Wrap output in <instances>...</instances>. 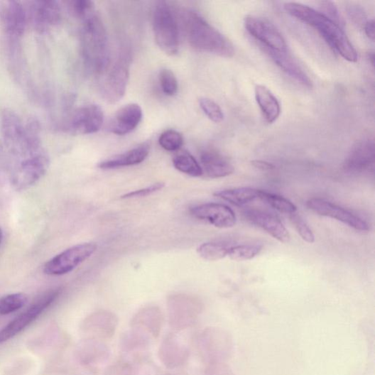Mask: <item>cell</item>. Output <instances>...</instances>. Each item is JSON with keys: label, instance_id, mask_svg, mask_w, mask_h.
Instances as JSON below:
<instances>
[{"label": "cell", "instance_id": "1", "mask_svg": "<svg viewBox=\"0 0 375 375\" xmlns=\"http://www.w3.org/2000/svg\"><path fill=\"white\" fill-rule=\"evenodd\" d=\"M286 11L293 17L314 28L344 60L356 62L358 53L342 28L330 18L314 9L296 3H288Z\"/></svg>", "mask_w": 375, "mask_h": 375}, {"label": "cell", "instance_id": "2", "mask_svg": "<svg viewBox=\"0 0 375 375\" xmlns=\"http://www.w3.org/2000/svg\"><path fill=\"white\" fill-rule=\"evenodd\" d=\"M182 18L185 37L193 49L224 58L234 55V45L230 40L197 12L186 11Z\"/></svg>", "mask_w": 375, "mask_h": 375}, {"label": "cell", "instance_id": "3", "mask_svg": "<svg viewBox=\"0 0 375 375\" xmlns=\"http://www.w3.org/2000/svg\"><path fill=\"white\" fill-rule=\"evenodd\" d=\"M82 53L87 67L94 75L107 72L109 49L107 33L101 17L93 11L83 18Z\"/></svg>", "mask_w": 375, "mask_h": 375}, {"label": "cell", "instance_id": "4", "mask_svg": "<svg viewBox=\"0 0 375 375\" xmlns=\"http://www.w3.org/2000/svg\"><path fill=\"white\" fill-rule=\"evenodd\" d=\"M153 29L159 48L169 55H176L179 50L178 21L167 2L156 4L153 16Z\"/></svg>", "mask_w": 375, "mask_h": 375}, {"label": "cell", "instance_id": "5", "mask_svg": "<svg viewBox=\"0 0 375 375\" xmlns=\"http://www.w3.org/2000/svg\"><path fill=\"white\" fill-rule=\"evenodd\" d=\"M97 249V245L85 243L70 247L56 255L44 266L43 272L49 276H62L74 271Z\"/></svg>", "mask_w": 375, "mask_h": 375}, {"label": "cell", "instance_id": "6", "mask_svg": "<svg viewBox=\"0 0 375 375\" xmlns=\"http://www.w3.org/2000/svg\"><path fill=\"white\" fill-rule=\"evenodd\" d=\"M60 292V289H55L45 293L34 302L30 308L6 325L2 331H0V344L6 342L25 330L47 308L51 306L59 297Z\"/></svg>", "mask_w": 375, "mask_h": 375}, {"label": "cell", "instance_id": "7", "mask_svg": "<svg viewBox=\"0 0 375 375\" xmlns=\"http://www.w3.org/2000/svg\"><path fill=\"white\" fill-rule=\"evenodd\" d=\"M244 25L248 33L259 41L265 50L287 53L288 45L284 37L268 19L249 15L245 18Z\"/></svg>", "mask_w": 375, "mask_h": 375}, {"label": "cell", "instance_id": "8", "mask_svg": "<svg viewBox=\"0 0 375 375\" xmlns=\"http://www.w3.org/2000/svg\"><path fill=\"white\" fill-rule=\"evenodd\" d=\"M129 58L124 56L107 70L103 80L102 94L109 104L119 102L124 96L129 80Z\"/></svg>", "mask_w": 375, "mask_h": 375}, {"label": "cell", "instance_id": "9", "mask_svg": "<svg viewBox=\"0 0 375 375\" xmlns=\"http://www.w3.org/2000/svg\"><path fill=\"white\" fill-rule=\"evenodd\" d=\"M50 161L43 155H37L23 161L12 178L17 190H25L40 180L48 170Z\"/></svg>", "mask_w": 375, "mask_h": 375}, {"label": "cell", "instance_id": "10", "mask_svg": "<svg viewBox=\"0 0 375 375\" xmlns=\"http://www.w3.org/2000/svg\"><path fill=\"white\" fill-rule=\"evenodd\" d=\"M307 205L309 209L320 216L337 219L357 230L367 231L369 229L368 224L362 219L330 202L313 198L307 202Z\"/></svg>", "mask_w": 375, "mask_h": 375}, {"label": "cell", "instance_id": "11", "mask_svg": "<svg viewBox=\"0 0 375 375\" xmlns=\"http://www.w3.org/2000/svg\"><path fill=\"white\" fill-rule=\"evenodd\" d=\"M190 214L221 229L231 228L237 224V216L228 206L219 203H206L193 207Z\"/></svg>", "mask_w": 375, "mask_h": 375}, {"label": "cell", "instance_id": "12", "mask_svg": "<svg viewBox=\"0 0 375 375\" xmlns=\"http://www.w3.org/2000/svg\"><path fill=\"white\" fill-rule=\"evenodd\" d=\"M197 303L192 298L175 297L169 303V321L173 330L181 331L192 327L199 314Z\"/></svg>", "mask_w": 375, "mask_h": 375}, {"label": "cell", "instance_id": "13", "mask_svg": "<svg viewBox=\"0 0 375 375\" xmlns=\"http://www.w3.org/2000/svg\"><path fill=\"white\" fill-rule=\"evenodd\" d=\"M374 156V139L363 138L351 149L344 161V168L349 173H364L373 168Z\"/></svg>", "mask_w": 375, "mask_h": 375}, {"label": "cell", "instance_id": "14", "mask_svg": "<svg viewBox=\"0 0 375 375\" xmlns=\"http://www.w3.org/2000/svg\"><path fill=\"white\" fill-rule=\"evenodd\" d=\"M104 123L102 109L96 104L78 109L70 121V128L77 134H90L99 131Z\"/></svg>", "mask_w": 375, "mask_h": 375}, {"label": "cell", "instance_id": "15", "mask_svg": "<svg viewBox=\"0 0 375 375\" xmlns=\"http://www.w3.org/2000/svg\"><path fill=\"white\" fill-rule=\"evenodd\" d=\"M244 215L251 224L261 227L279 242L290 241L288 230L277 217L259 210H247Z\"/></svg>", "mask_w": 375, "mask_h": 375}, {"label": "cell", "instance_id": "16", "mask_svg": "<svg viewBox=\"0 0 375 375\" xmlns=\"http://www.w3.org/2000/svg\"><path fill=\"white\" fill-rule=\"evenodd\" d=\"M159 357L167 367L178 368L189 359L190 350L177 335H169L160 345Z\"/></svg>", "mask_w": 375, "mask_h": 375}, {"label": "cell", "instance_id": "17", "mask_svg": "<svg viewBox=\"0 0 375 375\" xmlns=\"http://www.w3.org/2000/svg\"><path fill=\"white\" fill-rule=\"evenodd\" d=\"M143 109L136 104L124 106L114 114L109 131L116 135L123 136L133 131L143 119Z\"/></svg>", "mask_w": 375, "mask_h": 375}, {"label": "cell", "instance_id": "18", "mask_svg": "<svg viewBox=\"0 0 375 375\" xmlns=\"http://www.w3.org/2000/svg\"><path fill=\"white\" fill-rule=\"evenodd\" d=\"M202 171L210 178H221L232 175L234 169L231 163L219 153L208 150L200 156Z\"/></svg>", "mask_w": 375, "mask_h": 375}, {"label": "cell", "instance_id": "19", "mask_svg": "<svg viewBox=\"0 0 375 375\" xmlns=\"http://www.w3.org/2000/svg\"><path fill=\"white\" fill-rule=\"evenodd\" d=\"M149 152L150 146L145 143L124 153L99 163L98 167L102 170H113L137 165V164L143 162L146 159Z\"/></svg>", "mask_w": 375, "mask_h": 375}, {"label": "cell", "instance_id": "20", "mask_svg": "<svg viewBox=\"0 0 375 375\" xmlns=\"http://www.w3.org/2000/svg\"><path fill=\"white\" fill-rule=\"evenodd\" d=\"M163 317L161 312L155 308H147L140 311L132 320L133 330L143 335L157 337L161 330Z\"/></svg>", "mask_w": 375, "mask_h": 375}, {"label": "cell", "instance_id": "21", "mask_svg": "<svg viewBox=\"0 0 375 375\" xmlns=\"http://www.w3.org/2000/svg\"><path fill=\"white\" fill-rule=\"evenodd\" d=\"M265 50L276 65L281 70H283L288 76L305 87L310 88L312 87V83L310 77L287 53H277L266 50Z\"/></svg>", "mask_w": 375, "mask_h": 375}, {"label": "cell", "instance_id": "22", "mask_svg": "<svg viewBox=\"0 0 375 375\" xmlns=\"http://www.w3.org/2000/svg\"><path fill=\"white\" fill-rule=\"evenodd\" d=\"M255 99L268 124H273L281 114V106L272 92L266 86L258 85L255 87Z\"/></svg>", "mask_w": 375, "mask_h": 375}, {"label": "cell", "instance_id": "23", "mask_svg": "<svg viewBox=\"0 0 375 375\" xmlns=\"http://www.w3.org/2000/svg\"><path fill=\"white\" fill-rule=\"evenodd\" d=\"M89 330L94 339L110 338L115 332L117 320L115 315L108 312H99L89 320Z\"/></svg>", "mask_w": 375, "mask_h": 375}, {"label": "cell", "instance_id": "24", "mask_svg": "<svg viewBox=\"0 0 375 375\" xmlns=\"http://www.w3.org/2000/svg\"><path fill=\"white\" fill-rule=\"evenodd\" d=\"M260 190L251 188H239L217 192L214 196L234 205L241 207L259 198Z\"/></svg>", "mask_w": 375, "mask_h": 375}, {"label": "cell", "instance_id": "25", "mask_svg": "<svg viewBox=\"0 0 375 375\" xmlns=\"http://www.w3.org/2000/svg\"><path fill=\"white\" fill-rule=\"evenodd\" d=\"M176 170L188 175L197 178L203 175L202 167L195 158L188 152L176 155L173 160Z\"/></svg>", "mask_w": 375, "mask_h": 375}, {"label": "cell", "instance_id": "26", "mask_svg": "<svg viewBox=\"0 0 375 375\" xmlns=\"http://www.w3.org/2000/svg\"><path fill=\"white\" fill-rule=\"evenodd\" d=\"M258 199L278 210L280 213L289 215L296 213V206L283 197L260 190L259 198Z\"/></svg>", "mask_w": 375, "mask_h": 375}, {"label": "cell", "instance_id": "27", "mask_svg": "<svg viewBox=\"0 0 375 375\" xmlns=\"http://www.w3.org/2000/svg\"><path fill=\"white\" fill-rule=\"evenodd\" d=\"M229 246L224 244L208 242L201 244L197 253L202 259L207 261H217L224 259L228 255Z\"/></svg>", "mask_w": 375, "mask_h": 375}, {"label": "cell", "instance_id": "28", "mask_svg": "<svg viewBox=\"0 0 375 375\" xmlns=\"http://www.w3.org/2000/svg\"><path fill=\"white\" fill-rule=\"evenodd\" d=\"M28 298L25 293H13L0 298V315H6L25 307Z\"/></svg>", "mask_w": 375, "mask_h": 375}, {"label": "cell", "instance_id": "29", "mask_svg": "<svg viewBox=\"0 0 375 375\" xmlns=\"http://www.w3.org/2000/svg\"><path fill=\"white\" fill-rule=\"evenodd\" d=\"M261 245L244 244L229 246L228 256L234 261H244L253 259L262 251Z\"/></svg>", "mask_w": 375, "mask_h": 375}, {"label": "cell", "instance_id": "30", "mask_svg": "<svg viewBox=\"0 0 375 375\" xmlns=\"http://www.w3.org/2000/svg\"><path fill=\"white\" fill-rule=\"evenodd\" d=\"M6 23L9 31L13 33H21L25 28L26 16L18 5L11 6L6 16Z\"/></svg>", "mask_w": 375, "mask_h": 375}, {"label": "cell", "instance_id": "31", "mask_svg": "<svg viewBox=\"0 0 375 375\" xmlns=\"http://www.w3.org/2000/svg\"><path fill=\"white\" fill-rule=\"evenodd\" d=\"M159 145L168 151H176L183 145V137L177 131L168 130L162 133L158 139Z\"/></svg>", "mask_w": 375, "mask_h": 375}, {"label": "cell", "instance_id": "32", "mask_svg": "<svg viewBox=\"0 0 375 375\" xmlns=\"http://www.w3.org/2000/svg\"><path fill=\"white\" fill-rule=\"evenodd\" d=\"M199 104L208 119L216 124L224 121V115L221 107L213 100L207 98H201Z\"/></svg>", "mask_w": 375, "mask_h": 375}, {"label": "cell", "instance_id": "33", "mask_svg": "<svg viewBox=\"0 0 375 375\" xmlns=\"http://www.w3.org/2000/svg\"><path fill=\"white\" fill-rule=\"evenodd\" d=\"M159 82L162 91L168 97L176 95L178 90V83L172 70L163 69L159 75Z\"/></svg>", "mask_w": 375, "mask_h": 375}, {"label": "cell", "instance_id": "34", "mask_svg": "<svg viewBox=\"0 0 375 375\" xmlns=\"http://www.w3.org/2000/svg\"><path fill=\"white\" fill-rule=\"evenodd\" d=\"M290 219L301 239L309 244H313L315 241V234L307 222L296 213L290 215Z\"/></svg>", "mask_w": 375, "mask_h": 375}, {"label": "cell", "instance_id": "35", "mask_svg": "<svg viewBox=\"0 0 375 375\" xmlns=\"http://www.w3.org/2000/svg\"><path fill=\"white\" fill-rule=\"evenodd\" d=\"M321 12L327 18H330L341 28L343 26V21L339 15V11L333 2H322L321 3Z\"/></svg>", "mask_w": 375, "mask_h": 375}, {"label": "cell", "instance_id": "36", "mask_svg": "<svg viewBox=\"0 0 375 375\" xmlns=\"http://www.w3.org/2000/svg\"><path fill=\"white\" fill-rule=\"evenodd\" d=\"M165 186V184L163 183H157L151 186L145 188V189L136 190L133 192H129L121 197L122 199H130V198H137V197H143L151 195L156 192H158L163 189V187Z\"/></svg>", "mask_w": 375, "mask_h": 375}, {"label": "cell", "instance_id": "37", "mask_svg": "<svg viewBox=\"0 0 375 375\" xmlns=\"http://www.w3.org/2000/svg\"><path fill=\"white\" fill-rule=\"evenodd\" d=\"M74 9L77 16L82 19L89 13L95 11L94 4L92 1H87V0H82V1L75 2L74 4Z\"/></svg>", "mask_w": 375, "mask_h": 375}, {"label": "cell", "instance_id": "38", "mask_svg": "<svg viewBox=\"0 0 375 375\" xmlns=\"http://www.w3.org/2000/svg\"><path fill=\"white\" fill-rule=\"evenodd\" d=\"M104 375H133L131 368L126 363H117L109 366Z\"/></svg>", "mask_w": 375, "mask_h": 375}, {"label": "cell", "instance_id": "39", "mask_svg": "<svg viewBox=\"0 0 375 375\" xmlns=\"http://www.w3.org/2000/svg\"><path fill=\"white\" fill-rule=\"evenodd\" d=\"M251 165L255 168L256 169L261 170L263 171H268L273 170L275 168V166L273 164L265 161H261V160H255L251 161Z\"/></svg>", "mask_w": 375, "mask_h": 375}, {"label": "cell", "instance_id": "40", "mask_svg": "<svg viewBox=\"0 0 375 375\" xmlns=\"http://www.w3.org/2000/svg\"><path fill=\"white\" fill-rule=\"evenodd\" d=\"M364 31L367 37L374 40V19L367 20L364 23Z\"/></svg>", "mask_w": 375, "mask_h": 375}, {"label": "cell", "instance_id": "41", "mask_svg": "<svg viewBox=\"0 0 375 375\" xmlns=\"http://www.w3.org/2000/svg\"><path fill=\"white\" fill-rule=\"evenodd\" d=\"M349 13L351 14L352 18L358 20V21L363 20L364 18V13L359 9H351Z\"/></svg>", "mask_w": 375, "mask_h": 375}, {"label": "cell", "instance_id": "42", "mask_svg": "<svg viewBox=\"0 0 375 375\" xmlns=\"http://www.w3.org/2000/svg\"><path fill=\"white\" fill-rule=\"evenodd\" d=\"M4 238V234L1 229H0V244H1Z\"/></svg>", "mask_w": 375, "mask_h": 375}]
</instances>
